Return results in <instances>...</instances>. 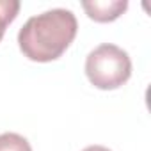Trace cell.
<instances>
[{
	"label": "cell",
	"mask_w": 151,
	"mask_h": 151,
	"mask_svg": "<svg viewBox=\"0 0 151 151\" xmlns=\"http://www.w3.org/2000/svg\"><path fill=\"white\" fill-rule=\"evenodd\" d=\"M77 30L78 22L73 11L57 7L29 18L18 32V45L27 59L50 62L68 50Z\"/></svg>",
	"instance_id": "6da1fadb"
},
{
	"label": "cell",
	"mask_w": 151,
	"mask_h": 151,
	"mask_svg": "<svg viewBox=\"0 0 151 151\" xmlns=\"http://www.w3.org/2000/svg\"><path fill=\"white\" fill-rule=\"evenodd\" d=\"M86 75L89 82L101 91L117 89L132 77L130 55L112 43H103L87 55Z\"/></svg>",
	"instance_id": "7a4b0ae2"
},
{
	"label": "cell",
	"mask_w": 151,
	"mask_h": 151,
	"mask_svg": "<svg viewBox=\"0 0 151 151\" xmlns=\"http://www.w3.org/2000/svg\"><path fill=\"white\" fill-rule=\"evenodd\" d=\"M82 7L91 20L109 23L117 20L128 9V2L126 0H93V2H82Z\"/></svg>",
	"instance_id": "3957f363"
},
{
	"label": "cell",
	"mask_w": 151,
	"mask_h": 151,
	"mask_svg": "<svg viewBox=\"0 0 151 151\" xmlns=\"http://www.w3.org/2000/svg\"><path fill=\"white\" fill-rule=\"evenodd\" d=\"M20 11V2L18 0H0V41H2L6 29L14 18L18 16Z\"/></svg>",
	"instance_id": "277c9868"
},
{
	"label": "cell",
	"mask_w": 151,
	"mask_h": 151,
	"mask_svg": "<svg viewBox=\"0 0 151 151\" xmlns=\"http://www.w3.org/2000/svg\"><path fill=\"white\" fill-rule=\"evenodd\" d=\"M0 151H32V147L23 135L7 132L0 135Z\"/></svg>",
	"instance_id": "5b68a950"
},
{
	"label": "cell",
	"mask_w": 151,
	"mask_h": 151,
	"mask_svg": "<svg viewBox=\"0 0 151 151\" xmlns=\"http://www.w3.org/2000/svg\"><path fill=\"white\" fill-rule=\"evenodd\" d=\"M82 151H110V149L105 147V146H98V144H94V146H87V147L82 149Z\"/></svg>",
	"instance_id": "8992f818"
}]
</instances>
